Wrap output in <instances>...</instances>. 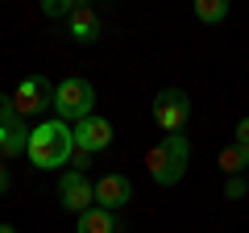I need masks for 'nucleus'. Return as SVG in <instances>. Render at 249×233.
I'll return each mask as SVG.
<instances>
[{
  "label": "nucleus",
  "instance_id": "nucleus-5",
  "mask_svg": "<svg viewBox=\"0 0 249 233\" xmlns=\"http://www.w3.org/2000/svg\"><path fill=\"white\" fill-rule=\"evenodd\" d=\"M58 200H62V208H67V213L83 216V213H91V208H96V183H91L83 171H67V175L58 179Z\"/></svg>",
  "mask_w": 249,
  "mask_h": 233
},
{
  "label": "nucleus",
  "instance_id": "nucleus-10",
  "mask_svg": "<svg viewBox=\"0 0 249 233\" xmlns=\"http://www.w3.org/2000/svg\"><path fill=\"white\" fill-rule=\"evenodd\" d=\"M25 150H29V125H25V121L0 125V154L17 158V154H25Z\"/></svg>",
  "mask_w": 249,
  "mask_h": 233
},
{
  "label": "nucleus",
  "instance_id": "nucleus-14",
  "mask_svg": "<svg viewBox=\"0 0 249 233\" xmlns=\"http://www.w3.org/2000/svg\"><path fill=\"white\" fill-rule=\"evenodd\" d=\"M75 9H79L75 0H42V13H46V17H71Z\"/></svg>",
  "mask_w": 249,
  "mask_h": 233
},
{
  "label": "nucleus",
  "instance_id": "nucleus-15",
  "mask_svg": "<svg viewBox=\"0 0 249 233\" xmlns=\"http://www.w3.org/2000/svg\"><path fill=\"white\" fill-rule=\"evenodd\" d=\"M245 192H249V179H245V175H229V179H224V196H229V200H241Z\"/></svg>",
  "mask_w": 249,
  "mask_h": 233
},
{
  "label": "nucleus",
  "instance_id": "nucleus-3",
  "mask_svg": "<svg viewBox=\"0 0 249 233\" xmlns=\"http://www.w3.org/2000/svg\"><path fill=\"white\" fill-rule=\"evenodd\" d=\"M54 116L67 121V125H79L88 116H96V88L79 75L54 83Z\"/></svg>",
  "mask_w": 249,
  "mask_h": 233
},
{
  "label": "nucleus",
  "instance_id": "nucleus-6",
  "mask_svg": "<svg viewBox=\"0 0 249 233\" xmlns=\"http://www.w3.org/2000/svg\"><path fill=\"white\" fill-rule=\"evenodd\" d=\"M13 104H17V116H34L42 108H54V83L46 75H25L13 92Z\"/></svg>",
  "mask_w": 249,
  "mask_h": 233
},
{
  "label": "nucleus",
  "instance_id": "nucleus-19",
  "mask_svg": "<svg viewBox=\"0 0 249 233\" xmlns=\"http://www.w3.org/2000/svg\"><path fill=\"white\" fill-rule=\"evenodd\" d=\"M0 233H17V229H13V225H0Z\"/></svg>",
  "mask_w": 249,
  "mask_h": 233
},
{
  "label": "nucleus",
  "instance_id": "nucleus-20",
  "mask_svg": "<svg viewBox=\"0 0 249 233\" xmlns=\"http://www.w3.org/2000/svg\"><path fill=\"white\" fill-rule=\"evenodd\" d=\"M245 179H249V171H245Z\"/></svg>",
  "mask_w": 249,
  "mask_h": 233
},
{
  "label": "nucleus",
  "instance_id": "nucleus-8",
  "mask_svg": "<svg viewBox=\"0 0 249 233\" xmlns=\"http://www.w3.org/2000/svg\"><path fill=\"white\" fill-rule=\"evenodd\" d=\"M129 200H133V183L124 179V175H104V179H96V208L116 213V208H124Z\"/></svg>",
  "mask_w": 249,
  "mask_h": 233
},
{
  "label": "nucleus",
  "instance_id": "nucleus-16",
  "mask_svg": "<svg viewBox=\"0 0 249 233\" xmlns=\"http://www.w3.org/2000/svg\"><path fill=\"white\" fill-rule=\"evenodd\" d=\"M13 121H21V116H17V104H13V96L0 92V125H13Z\"/></svg>",
  "mask_w": 249,
  "mask_h": 233
},
{
  "label": "nucleus",
  "instance_id": "nucleus-7",
  "mask_svg": "<svg viewBox=\"0 0 249 233\" xmlns=\"http://www.w3.org/2000/svg\"><path fill=\"white\" fill-rule=\"evenodd\" d=\"M112 146V121L108 116H88V121H79L75 125V150L83 154H100Z\"/></svg>",
  "mask_w": 249,
  "mask_h": 233
},
{
  "label": "nucleus",
  "instance_id": "nucleus-13",
  "mask_svg": "<svg viewBox=\"0 0 249 233\" xmlns=\"http://www.w3.org/2000/svg\"><path fill=\"white\" fill-rule=\"evenodd\" d=\"M216 162H220V171H224V175H241V167L249 171V158H245V150H241V146H224Z\"/></svg>",
  "mask_w": 249,
  "mask_h": 233
},
{
  "label": "nucleus",
  "instance_id": "nucleus-17",
  "mask_svg": "<svg viewBox=\"0 0 249 233\" xmlns=\"http://www.w3.org/2000/svg\"><path fill=\"white\" fill-rule=\"evenodd\" d=\"M232 146L249 150V116H241V121H237V142H232Z\"/></svg>",
  "mask_w": 249,
  "mask_h": 233
},
{
  "label": "nucleus",
  "instance_id": "nucleus-1",
  "mask_svg": "<svg viewBox=\"0 0 249 233\" xmlns=\"http://www.w3.org/2000/svg\"><path fill=\"white\" fill-rule=\"evenodd\" d=\"M25 158L34 162L37 171H54V167H67L75 158V125L67 121H42V125L29 129V150Z\"/></svg>",
  "mask_w": 249,
  "mask_h": 233
},
{
  "label": "nucleus",
  "instance_id": "nucleus-12",
  "mask_svg": "<svg viewBox=\"0 0 249 233\" xmlns=\"http://www.w3.org/2000/svg\"><path fill=\"white\" fill-rule=\"evenodd\" d=\"M196 21H204V25H220L224 17H229V0H196Z\"/></svg>",
  "mask_w": 249,
  "mask_h": 233
},
{
  "label": "nucleus",
  "instance_id": "nucleus-18",
  "mask_svg": "<svg viewBox=\"0 0 249 233\" xmlns=\"http://www.w3.org/2000/svg\"><path fill=\"white\" fill-rule=\"evenodd\" d=\"M13 188V175H9V167H4V162H0V196H4V192Z\"/></svg>",
  "mask_w": 249,
  "mask_h": 233
},
{
  "label": "nucleus",
  "instance_id": "nucleus-11",
  "mask_svg": "<svg viewBox=\"0 0 249 233\" xmlns=\"http://www.w3.org/2000/svg\"><path fill=\"white\" fill-rule=\"evenodd\" d=\"M75 233H116V216L108 208H91L75 221Z\"/></svg>",
  "mask_w": 249,
  "mask_h": 233
},
{
  "label": "nucleus",
  "instance_id": "nucleus-9",
  "mask_svg": "<svg viewBox=\"0 0 249 233\" xmlns=\"http://www.w3.org/2000/svg\"><path fill=\"white\" fill-rule=\"evenodd\" d=\"M67 34H71L79 46H91L100 34H104V21H100V13L91 9V4H79V9L67 17Z\"/></svg>",
  "mask_w": 249,
  "mask_h": 233
},
{
  "label": "nucleus",
  "instance_id": "nucleus-4",
  "mask_svg": "<svg viewBox=\"0 0 249 233\" xmlns=\"http://www.w3.org/2000/svg\"><path fill=\"white\" fill-rule=\"evenodd\" d=\"M191 121V100L183 88H162L154 96V125L162 134H183V125Z\"/></svg>",
  "mask_w": 249,
  "mask_h": 233
},
{
  "label": "nucleus",
  "instance_id": "nucleus-21",
  "mask_svg": "<svg viewBox=\"0 0 249 233\" xmlns=\"http://www.w3.org/2000/svg\"><path fill=\"white\" fill-rule=\"evenodd\" d=\"M245 158H249V150H245Z\"/></svg>",
  "mask_w": 249,
  "mask_h": 233
},
{
  "label": "nucleus",
  "instance_id": "nucleus-2",
  "mask_svg": "<svg viewBox=\"0 0 249 233\" xmlns=\"http://www.w3.org/2000/svg\"><path fill=\"white\" fill-rule=\"evenodd\" d=\"M187 158H191V142L183 134H162V142L145 154V167H150V179L158 188H175L187 175Z\"/></svg>",
  "mask_w": 249,
  "mask_h": 233
}]
</instances>
